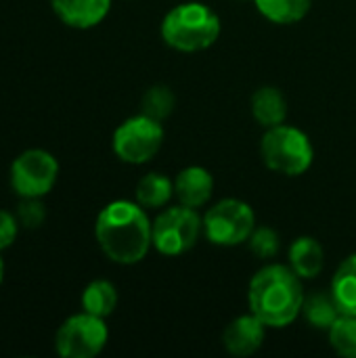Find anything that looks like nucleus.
I'll use <instances>...</instances> for the list:
<instances>
[{"label":"nucleus","mask_w":356,"mask_h":358,"mask_svg":"<svg viewBox=\"0 0 356 358\" xmlns=\"http://www.w3.org/2000/svg\"><path fill=\"white\" fill-rule=\"evenodd\" d=\"M19 233V220L15 214L0 210V252H4L6 248H10L17 239Z\"/></svg>","instance_id":"obj_24"},{"label":"nucleus","mask_w":356,"mask_h":358,"mask_svg":"<svg viewBox=\"0 0 356 358\" xmlns=\"http://www.w3.org/2000/svg\"><path fill=\"white\" fill-rule=\"evenodd\" d=\"M94 237L111 262L130 266L149 254L153 245V222L138 201L115 199L99 212Z\"/></svg>","instance_id":"obj_1"},{"label":"nucleus","mask_w":356,"mask_h":358,"mask_svg":"<svg viewBox=\"0 0 356 358\" xmlns=\"http://www.w3.org/2000/svg\"><path fill=\"white\" fill-rule=\"evenodd\" d=\"M256 229L254 210L241 199H220L204 216L206 239L220 248H235L248 243Z\"/></svg>","instance_id":"obj_5"},{"label":"nucleus","mask_w":356,"mask_h":358,"mask_svg":"<svg viewBox=\"0 0 356 358\" xmlns=\"http://www.w3.org/2000/svg\"><path fill=\"white\" fill-rule=\"evenodd\" d=\"M2 279H4V260L0 256V285H2Z\"/></svg>","instance_id":"obj_25"},{"label":"nucleus","mask_w":356,"mask_h":358,"mask_svg":"<svg viewBox=\"0 0 356 358\" xmlns=\"http://www.w3.org/2000/svg\"><path fill=\"white\" fill-rule=\"evenodd\" d=\"M204 231V220L195 208H166L153 220V248L164 256H180L195 248Z\"/></svg>","instance_id":"obj_6"},{"label":"nucleus","mask_w":356,"mask_h":358,"mask_svg":"<svg viewBox=\"0 0 356 358\" xmlns=\"http://www.w3.org/2000/svg\"><path fill=\"white\" fill-rule=\"evenodd\" d=\"M174 105H176V99H174V92L168 88V86H162V84H155L151 86L145 94H143V101H141V113L157 120V122H164L172 111H174Z\"/></svg>","instance_id":"obj_21"},{"label":"nucleus","mask_w":356,"mask_h":358,"mask_svg":"<svg viewBox=\"0 0 356 358\" xmlns=\"http://www.w3.org/2000/svg\"><path fill=\"white\" fill-rule=\"evenodd\" d=\"M164 143V126L162 122L138 113L122 122L113 132V153L132 166L149 162Z\"/></svg>","instance_id":"obj_8"},{"label":"nucleus","mask_w":356,"mask_h":358,"mask_svg":"<svg viewBox=\"0 0 356 358\" xmlns=\"http://www.w3.org/2000/svg\"><path fill=\"white\" fill-rule=\"evenodd\" d=\"M59 176V162L52 153L44 149H27L15 157L10 164V187L13 191L25 197L42 199L48 195Z\"/></svg>","instance_id":"obj_9"},{"label":"nucleus","mask_w":356,"mask_h":358,"mask_svg":"<svg viewBox=\"0 0 356 358\" xmlns=\"http://www.w3.org/2000/svg\"><path fill=\"white\" fill-rule=\"evenodd\" d=\"M258 10L277 25H292L304 19L313 6V0H254Z\"/></svg>","instance_id":"obj_19"},{"label":"nucleus","mask_w":356,"mask_h":358,"mask_svg":"<svg viewBox=\"0 0 356 358\" xmlns=\"http://www.w3.org/2000/svg\"><path fill=\"white\" fill-rule=\"evenodd\" d=\"M214 193V178L201 166H189L174 178V195L187 208H201Z\"/></svg>","instance_id":"obj_12"},{"label":"nucleus","mask_w":356,"mask_h":358,"mask_svg":"<svg viewBox=\"0 0 356 358\" xmlns=\"http://www.w3.org/2000/svg\"><path fill=\"white\" fill-rule=\"evenodd\" d=\"M260 155L269 170L283 176H300L313 166L315 149L304 130L279 124L266 128L260 143Z\"/></svg>","instance_id":"obj_4"},{"label":"nucleus","mask_w":356,"mask_h":358,"mask_svg":"<svg viewBox=\"0 0 356 358\" xmlns=\"http://www.w3.org/2000/svg\"><path fill=\"white\" fill-rule=\"evenodd\" d=\"M302 313H304L306 321L315 329H321V331H329V327L342 315V310H340V306H338L332 292H319V294H313V296L304 298Z\"/></svg>","instance_id":"obj_18"},{"label":"nucleus","mask_w":356,"mask_h":358,"mask_svg":"<svg viewBox=\"0 0 356 358\" xmlns=\"http://www.w3.org/2000/svg\"><path fill=\"white\" fill-rule=\"evenodd\" d=\"M109 340L105 319L80 313L61 323L55 336V350L63 358H94L103 352Z\"/></svg>","instance_id":"obj_7"},{"label":"nucleus","mask_w":356,"mask_h":358,"mask_svg":"<svg viewBox=\"0 0 356 358\" xmlns=\"http://www.w3.org/2000/svg\"><path fill=\"white\" fill-rule=\"evenodd\" d=\"M134 195H136V201L145 210H157V208H164L172 199L174 182L159 172H149L136 182Z\"/></svg>","instance_id":"obj_16"},{"label":"nucleus","mask_w":356,"mask_h":358,"mask_svg":"<svg viewBox=\"0 0 356 358\" xmlns=\"http://www.w3.org/2000/svg\"><path fill=\"white\" fill-rule=\"evenodd\" d=\"M329 344L332 348L346 358H356V317L340 315L338 321L329 327Z\"/></svg>","instance_id":"obj_20"},{"label":"nucleus","mask_w":356,"mask_h":358,"mask_svg":"<svg viewBox=\"0 0 356 358\" xmlns=\"http://www.w3.org/2000/svg\"><path fill=\"white\" fill-rule=\"evenodd\" d=\"M50 6L65 25L90 29L107 17L111 0H50Z\"/></svg>","instance_id":"obj_11"},{"label":"nucleus","mask_w":356,"mask_h":358,"mask_svg":"<svg viewBox=\"0 0 356 358\" xmlns=\"http://www.w3.org/2000/svg\"><path fill=\"white\" fill-rule=\"evenodd\" d=\"M220 17L204 2H183L166 13L162 21L164 42L180 52L210 48L220 36Z\"/></svg>","instance_id":"obj_3"},{"label":"nucleus","mask_w":356,"mask_h":358,"mask_svg":"<svg viewBox=\"0 0 356 358\" xmlns=\"http://www.w3.org/2000/svg\"><path fill=\"white\" fill-rule=\"evenodd\" d=\"M248 306L266 327L283 329L292 325L304 306L302 279L285 264H266L250 281Z\"/></svg>","instance_id":"obj_2"},{"label":"nucleus","mask_w":356,"mask_h":358,"mask_svg":"<svg viewBox=\"0 0 356 358\" xmlns=\"http://www.w3.org/2000/svg\"><path fill=\"white\" fill-rule=\"evenodd\" d=\"M15 216L19 220V227H23V229H38L46 220V210H44V203L38 197H25L17 206Z\"/></svg>","instance_id":"obj_23"},{"label":"nucleus","mask_w":356,"mask_h":358,"mask_svg":"<svg viewBox=\"0 0 356 358\" xmlns=\"http://www.w3.org/2000/svg\"><path fill=\"white\" fill-rule=\"evenodd\" d=\"M290 266L300 279H315L323 271L325 252L315 237H298L290 245Z\"/></svg>","instance_id":"obj_13"},{"label":"nucleus","mask_w":356,"mask_h":358,"mask_svg":"<svg viewBox=\"0 0 356 358\" xmlns=\"http://www.w3.org/2000/svg\"><path fill=\"white\" fill-rule=\"evenodd\" d=\"M118 306V289L113 283L105 279H97L88 283L82 292V310L94 317L107 319Z\"/></svg>","instance_id":"obj_17"},{"label":"nucleus","mask_w":356,"mask_h":358,"mask_svg":"<svg viewBox=\"0 0 356 358\" xmlns=\"http://www.w3.org/2000/svg\"><path fill=\"white\" fill-rule=\"evenodd\" d=\"M248 245L260 260H271L279 254L281 239H279L277 231H273L269 227H256L248 239Z\"/></svg>","instance_id":"obj_22"},{"label":"nucleus","mask_w":356,"mask_h":358,"mask_svg":"<svg viewBox=\"0 0 356 358\" xmlns=\"http://www.w3.org/2000/svg\"><path fill=\"white\" fill-rule=\"evenodd\" d=\"M266 338V325L256 315H241L233 319L222 334V344L233 357H252L260 350Z\"/></svg>","instance_id":"obj_10"},{"label":"nucleus","mask_w":356,"mask_h":358,"mask_svg":"<svg viewBox=\"0 0 356 358\" xmlns=\"http://www.w3.org/2000/svg\"><path fill=\"white\" fill-rule=\"evenodd\" d=\"M252 115L264 128L285 124L287 99L277 86H262L252 96Z\"/></svg>","instance_id":"obj_14"},{"label":"nucleus","mask_w":356,"mask_h":358,"mask_svg":"<svg viewBox=\"0 0 356 358\" xmlns=\"http://www.w3.org/2000/svg\"><path fill=\"white\" fill-rule=\"evenodd\" d=\"M329 292L334 294L342 315L356 317V254L348 256L336 271Z\"/></svg>","instance_id":"obj_15"}]
</instances>
